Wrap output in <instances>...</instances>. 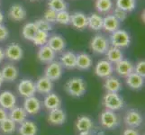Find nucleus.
<instances>
[{
    "instance_id": "nucleus-28",
    "label": "nucleus",
    "mask_w": 145,
    "mask_h": 135,
    "mask_svg": "<svg viewBox=\"0 0 145 135\" xmlns=\"http://www.w3.org/2000/svg\"><path fill=\"white\" fill-rule=\"evenodd\" d=\"M105 54H106L107 61L109 62H111L113 65H114L120 61H122L123 59V53L122 52V50L116 47L111 46V45H110V47L108 48V50Z\"/></svg>"
},
{
    "instance_id": "nucleus-4",
    "label": "nucleus",
    "mask_w": 145,
    "mask_h": 135,
    "mask_svg": "<svg viewBox=\"0 0 145 135\" xmlns=\"http://www.w3.org/2000/svg\"><path fill=\"white\" fill-rule=\"evenodd\" d=\"M104 106L111 111H117L123 106V100L118 93L106 92L103 97Z\"/></svg>"
},
{
    "instance_id": "nucleus-49",
    "label": "nucleus",
    "mask_w": 145,
    "mask_h": 135,
    "mask_svg": "<svg viewBox=\"0 0 145 135\" xmlns=\"http://www.w3.org/2000/svg\"><path fill=\"white\" fill-rule=\"evenodd\" d=\"M79 135H93V134L90 132V131H89V132H81Z\"/></svg>"
},
{
    "instance_id": "nucleus-31",
    "label": "nucleus",
    "mask_w": 145,
    "mask_h": 135,
    "mask_svg": "<svg viewBox=\"0 0 145 135\" xmlns=\"http://www.w3.org/2000/svg\"><path fill=\"white\" fill-rule=\"evenodd\" d=\"M95 7L99 14H109L114 9L113 0H96Z\"/></svg>"
},
{
    "instance_id": "nucleus-22",
    "label": "nucleus",
    "mask_w": 145,
    "mask_h": 135,
    "mask_svg": "<svg viewBox=\"0 0 145 135\" xmlns=\"http://www.w3.org/2000/svg\"><path fill=\"white\" fill-rule=\"evenodd\" d=\"M1 74L3 76L4 81L7 82H13L18 78V69L13 64H7L6 66H4L2 70H1Z\"/></svg>"
},
{
    "instance_id": "nucleus-27",
    "label": "nucleus",
    "mask_w": 145,
    "mask_h": 135,
    "mask_svg": "<svg viewBox=\"0 0 145 135\" xmlns=\"http://www.w3.org/2000/svg\"><path fill=\"white\" fill-rule=\"evenodd\" d=\"M8 117L12 119L16 123H22L24 121H25L27 117V113L24 107L21 106H14L10 110L8 113Z\"/></svg>"
},
{
    "instance_id": "nucleus-9",
    "label": "nucleus",
    "mask_w": 145,
    "mask_h": 135,
    "mask_svg": "<svg viewBox=\"0 0 145 135\" xmlns=\"http://www.w3.org/2000/svg\"><path fill=\"white\" fill-rule=\"evenodd\" d=\"M18 93L24 97H33L36 93L35 88V83H34L31 79L24 78L23 80L19 82L17 86Z\"/></svg>"
},
{
    "instance_id": "nucleus-18",
    "label": "nucleus",
    "mask_w": 145,
    "mask_h": 135,
    "mask_svg": "<svg viewBox=\"0 0 145 135\" xmlns=\"http://www.w3.org/2000/svg\"><path fill=\"white\" fill-rule=\"evenodd\" d=\"M35 88L36 92L42 95H47L52 92L53 88V81H52L51 79H49L45 76L41 77L35 82Z\"/></svg>"
},
{
    "instance_id": "nucleus-21",
    "label": "nucleus",
    "mask_w": 145,
    "mask_h": 135,
    "mask_svg": "<svg viewBox=\"0 0 145 135\" xmlns=\"http://www.w3.org/2000/svg\"><path fill=\"white\" fill-rule=\"evenodd\" d=\"M48 121L54 125H61L66 121V114L61 108L51 110L48 116Z\"/></svg>"
},
{
    "instance_id": "nucleus-17",
    "label": "nucleus",
    "mask_w": 145,
    "mask_h": 135,
    "mask_svg": "<svg viewBox=\"0 0 145 135\" xmlns=\"http://www.w3.org/2000/svg\"><path fill=\"white\" fill-rule=\"evenodd\" d=\"M71 24L78 30L88 27V16L82 12H74L71 16Z\"/></svg>"
},
{
    "instance_id": "nucleus-32",
    "label": "nucleus",
    "mask_w": 145,
    "mask_h": 135,
    "mask_svg": "<svg viewBox=\"0 0 145 135\" xmlns=\"http://www.w3.org/2000/svg\"><path fill=\"white\" fill-rule=\"evenodd\" d=\"M37 32H38V28L35 23H27L24 24L22 29V35L24 39L27 40V41L32 42Z\"/></svg>"
},
{
    "instance_id": "nucleus-46",
    "label": "nucleus",
    "mask_w": 145,
    "mask_h": 135,
    "mask_svg": "<svg viewBox=\"0 0 145 135\" xmlns=\"http://www.w3.org/2000/svg\"><path fill=\"white\" fill-rule=\"evenodd\" d=\"M6 59V54H5V50L0 47V63L4 61V59Z\"/></svg>"
},
{
    "instance_id": "nucleus-13",
    "label": "nucleus",
    "mask_w": 145,
    "mask_h": 135,
    "mask_svg": "<svg viewBox=\"0 0 145 135\" xmlns=\"http://www.w3.org/2000/svg\"><path fill=\"white\" fill-rule=\"evenodd\" d=\"M37 58L42 63L49 64L50 62L55 61L56 53H55L47 44H45L39 48L38 52H37Z\"/></svg>"
},
{
    "instance_id": "nucleus-10",
    "label": "nucleus",
    "mask_w": 145,
    "mask_h": 135,
    "mask_svg": "<svg viewBox=\"0 0 145 135\" xmlns=\"http://www.w3.org/2000/svg\"><path fill=\"white\" fill-rule=\"evenodd\" d=\"M133 69H134L133 64L131 61H129L128 59H124L114 64V70L116 71V73L118 76L123 78H126L127 76H129L130 74L133 72Z\"/></svg>"
},
{
    "instance_id": "nucleus-15",
    "label": "nucleus",
    "mask_w": 145,
    "mask_h": 135,
    "mask_svg": "<svg viewBox=\"0 0 145 135\" xmlns=\"http://www.w3.org/2000/svg\"><path fill=\"white\" fill-rule=\"evenodd\" d=\"M42 104L40 100L35 97H26L24 103V109L25 110L27 114H36L40 112Z\"/></svg>"
},
{
    "instance_id": "nucleus-40",
    "label": "nucleus",
    "mask_w": 145,
    "mask_h": 135,
    "mask_svg": "<svg viewBox=\"0 0 145 135\" xmlns=\"http://www.w3.org/2000/svg\"><path fill=\"white\" fill-rule=\"evenodd\" d=\"M56 16H57V12L51 8H48L45 11V13H44L43 19H45L47 22L51 23H56Z\"/></svg>"
},
{
    "instance_id": "nucleus-26",
    "label": "nucleus",
    "mask_w": 145,
    "mask_h": 135,
    "mask_svg": "<svg viewBox=\"0 0 145 135\" xmlns=\"http://www.w3.org/2000/svg\"><path fill=\"white\" fill-rule=\"evenodd\" d=\"M125 78L127 86L132 89H140L144 85V78L140 76V75H138L134 71L130 74L129 76H127Z\"/></svg>"
},
{
    "instance_id": "nucleus-35",
    "label": "nucleus",
    "mask_w": 145,
    "mask_h": 135,
    "mask_svg": "<svg viewBox=\"0 0 145 135\" xmlns=\"http://www.w3.org/2000/svg\"><path fill=\"white\" fill-rule=\"evenodd\" d=\"M116 6L126 13H130L136 8V0H116Z\"/></svg>"
},
{
    "instance_id": "nucleus-43",
    "label": "nucleus",
    "mask_w": 145,
    "mask_h": 135,
    "mask_svg": "<svg viewBox=\"0 0 145 135\" xmlns=\"http://www.w3.org/2000/svg\"><path fill=\"white\" fill-rule=\"evenodd\" d=\"M9 36V31L8 29L4 25V24H0V42H4L8 38Z\"/></svg>"
},
{
    "instance_id": "nucleus-39",
    "label": "nucleus",
    "mask_w": 145,
    "mask_h": 135,
    "mask_svg": "<svg viewBox=\"0 0 145 135\" xmlns=\"http://www.w3.org/2000/svg\"><path fill=\"white\" fill-rule=\"evenodd\" d=\"M34 23L36 24V26L38 28V30H41V31H44V32H51L52 30V23L47 22L45 19L41 18L36 20Z\"/></svg>"
},
{
    "instance_id": "nucleus-6",
    "label": "nucleus",
    "mask_w": 145,
    "mask_h": 135,
    "mask_svg": "<svg viewBox=\"0 0 145 135\" xmlns=\"http://www.w3.org/2000/svg\"><path fill=\"white\" fill-rule=\"evenodd\" d=\"M114 73V65L109 62L107 59H101L99 61L96 67H95V74L98 78H106L112 76Z\"/></svg>"
},
{
    "instance_id": "nucleus-2",
    "label": "nucleus",
    "mask_w": 145,
    "mask_h": 135,
    "mask_svg": "<svg viewBox=\"0 0 145 135\" xmlns=\"http://www.w3.org/2000/svg\"><path fill=\"white\" fill-rule=\"evenodd\" d=\"M109 42L111 46L119 49H124L130 46L131 44V35L123 29H118L110 34Z\"/></svg>"
},
{
    "instance_id": "nucleus-7",
    "label": "nucleus",
    "mask_w": 145,
    "mask_h": 135,
    "mask_svg": "<svg viewBox=\"0 0 145 135\" xmlns=\"http://www.w3.org/2000/svg\"><path fill=\"white\" fill-rule=\"evenodd\" d=\"M100 123H101L102 126L105 128L114 129L118 125L119 120L117 117V114L114 113V111L106 109L100 115Z\"/></svg>"
},
{
    "instance_id": "nucleus-36",
    "label": "nucleus",
    "mask_w": 145,
    "mask_h": 135,
    "mask_svg": "<svg viewBox=\"0 0 145 135\" xmlns=\"http://www.w3.org/2000/svg\"><path fill=\"white\" fill-rule=\"evenodd\" d=\"M50 37V34L48 32H44V31H41V30H38V32L36 33L35 36L33 39V42L35 46L41 47L43 46V45L47 44L48 39Z\"/></svg>"
},
{
    "instance_id": "nucleus-25",
    "label": "nucleus",
    "mask_w": 145,
    "mask_h": 135,
    "mask_svg": "<svg viewBox=\"0 0 145 135\" xmlns=\"http://www.w3.org/2000/svg\"><path fill=\"white\" fill-rule=\"evenodd\" d=\"M104 87L106 92L119 93L122 90V82L116 77L110 76L106 78L104 84Z\"/></svg>"
},
{
    "instance_id": "nucleus-51",
    "label": "nucleus",
    "mask_w": 145,
    "mask_h": 135,
    "mask_svg": "<svg viewBox=\"0 0 145 135\" xmlns=\"http://www.w3.org/2000/svg\"><path fill=\"white\" fill-rule=\"evenodd\" d=\"M30 1H35V0H30Z\"/></svg>"
},
{
    "instance_id": "nucleus-12",
    "label": "nucleus",
    "mask_w": 145,
    "mask_h": 135,
    "mask_svg": "<svg viewBox=\"0 0 145 135\" xmlns=\"http://www.w3.org/2000/svg\"><path fill=\"white\" fill-rule=\"evenodd\" d=\"M27 13L26 10L22 5L14 4L9 8L8 11V17L14 22H21L26 18Z\"/></svg>"
},
{
    "instance_id": "nucleus-45",
    "label": "nucleus",
    "mask_w": 145,
    "mask_h": 135,
    "mask_svg": "<svg viewBox=\"0 0 145 135\" xmlns=\"http://www.w3.org/2000/svg\"><path fill=\"white\" fill-rule=\"evenodd\" d=\"M7 117H8V113H7V110L0 107V123L4 121L5 119H7Z\"/></svg>"
},
{
    "instance_id": "nucleus-19",
    "label": "nucleus",
    "mask_w": 145,
    "mask_h": 135,
    "mask_svg": "<svg viewBox=\"0 0 145 135\" xmlns=\"http://www.w3.org/2000/svg\"><path fill=\"white\" fill-rule=\"evenodd\" d=\"M120 25H121V22H119L113 14H106L103 17V29L109 33H112L120 29Z\"/></svg>"
},
{
    "instance_id": "nucleus-14",
    "label": "nucleus",
    "mask_w": 145,
    "mask_h": 135,
    "mask_svg": "<svg viewBox=\"0 0 145 135\" xmlns=\"http://www.w3.org/2000/svg\"><path fill=\"white\" fill-rule=\"evenodd\" d=\"M124 123L129 128H137L142 123V116L135 110H130L124 116Z\"/></svg>"
},
{
    "instance_id": "nucleus-42",
    "label": "nucleus",
    "mask_w": 145,
    "mask_h": 135,
    "mask_svg": "<svg viewBox=\"0 0 145 135\" xmlns=\"http://www.w3.org/2000/svg\"><path fill=\"white\" fill-rule=\"evenodd\" d=\"M133 71L137 73L138 75L142 77H145V61H140L139 62H137L136 66L134 67Z\"/></svg>"
},
{
    "instance_id": "nucleus-41",
    "label": "nucleus",
    "mask_w": 145,
    "mask_h": 135,
    "mask_svg": "<svg viewBox=\"0 0 145 135\" xmlns=\"http://www.w3.org/2000/svg\"><path fill=\"white\" fill-rule=\"evenodd\" d=\"M127 14L125 11H123V10L120 9L118 7H114L113 9V16L116 17L119 22H123L124 20L127 18Z\"/></svg>"
},
{
    "instance_id": "nucleus-23",
    "label": "nucleus",
    "mask_w": 145,
    "mask_h": 135,
    "mask_svg": "<svg viewBox=\"0 0 145 135\" xmlns=\"http://www.w3.org/2000/svg\"><path fill=\"white\" fill-rule=\"evenodd\" d=\"M93 65V59L89 54L86 52H81L77 55L76 68L80 70H88Z\"/></svg>"
},
{
    "instance_id": "nucleus-20",
    "label": "nucleus",
    "mask_w": 145,
    "mask_h": 135,
    "mask_svg": "<svg viewBox=\"0 0 145 135\" xmlns=\"http://www.w3.org/2000/svg\"><path fill=\"white\" fill-rule=\"evenodd\" d=\"M62 67L67 69H74L76 68L77 63V54H75L73 52L69 51L62 53L59 61Z\"/></svg>"
},
{
    "instance_id": "nucleus-30",
    "label": "nucleus",
    "mask_w": 145,
    "mask_h": 135,
    "mask_svg": "<svg viewBox=\"0 0 145 135\" xmlns=\"http://www.w3.org/2000/svg\"><path fill=\"white\" fill-rule=\"evenodd\" d=\"M18 132L20 135H36L37 133V126L35 123L32 121H24L22 123H20Z\"/></svg>"
},
{
    "instance_id": "nucleus-34",
    "label": "nucleus",
    "mask_w": 145,
    "mask_h": 135,
    "mask_svg": "<svg viewBox=\"0 0 145 135\" xmlns=\"http://www.w3.org/2000/svg\"><path fill=\"white\" fill-rule=\"evenodd\" d=\"M16 123L9 117L0 123V131L5 134H12L16 132Z\"/></svg>"
},
{
    "instance_id": "nucleus-33",
    "label": "nucleus",
    "mask_w": 145,
    "mask_h": 135,
    "mask_svg": "<svg viewBox=\"0 0 145 135\" xmlns=\"http://www.w3.org/2000/svg\"><path fill=\"white\" fill-rule=\"evenodd\" d=\"M76 128L78 132H89L93 128L92 120L88 116H81L77 120Z\"/></svg>"
},
{
    "instance_id": "nucleus-48",
    "label": "nucleus",
    "mask_w": 145,
    "mask_h": 135,
    "mask_svg": "<svg viewBox=\"0 0 145 135\" xmlns=\"http://www.w3.org/2000/svg\"><path fill=\"white\" fill-rule=\"evenodd\" d=\"M4 83V78H3V76L1 74V71H0V87L2 86V84Z\"/></svg>"
},
{
    "instance_id": "nucleus-38",
    "label": "nucleus",
    "mask_w": 145,
    "mask_h": 135,
    "mask_svg": "<svg viewBox=\"0 0 145 135\" xmlns=\"http://www.w3.org/2000/svg\"><path fill=\"white\" fill-rule=\"evenodd\" d=\"M71 14H69V12H68L67 10L57 12L56 23L59 24H62V25L71 24Z\"/></svg>"
},
{
    "instance_id": "nucleus-24",
    "label": "nucleus",
    "mask_w": 145,
    "mask_h": 135,
    "mask_svg": "<svg viewBox=\"0 0 145 135\" xmlns=\"http://www.w3.org/2000/svg\"><path fill=\"white\" fill-rule=\"evenodd\" d=\"M43 104H44V107L48 109L49 111H51V110L61 107V100L58 95L51 92L46 95V97L44 98V101H43Z\"/></svg>"
},
{
    "instance_id": "nucleus-37",
    "label": "nucleus",
    "mask_w": 145,
    "mask_h": 135,
    "mask_svg": "<svg viewBox=\"0 0 145 135\" xmlns=\"http://www.w3.org/2000/svg\"><path fill=\"white\" fill-rule=\"evenodd\" d=\"M68 5L65 0H49L48 1V8H51L56 12L67 10Z\"/></svg>"
},
{
    "instance_id": "nucleus-44",
    "label": "nucleus",
    "mask_w": 145,
    "mask_h": 135,
    "mask_svg": "<svg viewBox=\"0 0 145 135\" xmlns=\"http://www.w3.org/2000/svg\"><path fill=\"white\" fill-rule=\"evenodd\" d=\"M123 135H140L139 132L134 130L133 128H127L126 130H124V132L123 133Z\"/></svg>"
},
{
    "instance_id": "nucleus-16",
    "label": "nucleus",
    "mask_w": 145,
    "mask_h": 135,
    "mask_svg": "<svg viewBox=\"0 0 145 135\" xmlns=\"http://www.w3.org/2000/svg\"><path fill=\"white\" fill-rule=\"evenodd\" d=\"M16 104V97L11 91H4L0 94V107L11 110Z\"/></svg>"
},
{
    "instance_id": "nucleus-8",
    "label": "nucleus",
    "mask_w": 145,
    "mask_h": 135,
    "mask_svg": "<svg viewBox=\"0 0 145 135\" xmlns=\"http://www.w3.org/2000/svg\"><path fill=\"white\" fill-rule=\"evenodd\" d=\"M5 54H6V59L16 62L22 59L24 56V51L18 43L13 42L7 45V48L5 49Z\"/></svg>"
},
{
    "instance_id": "nucleus-47",
    "label": "nucleus",
    "mask_w": 145,
    "mask_h": 135,
    "mask_svg": "<svg viewBox=\"0 0 145 135\" xmlns=\"http://www.w3.org/2000/svg\"><path fill=\"white\" fill-rule=\"evenodd\" d=\"M4 21V14L2 13V11H0V24H1Z\"/></svg>"
},
{
    "instance_id": "nucleus-1",
    "label": "nucleus",
    "mask_w": 145,
    "mask_h": 135,
    "mask_svg": "<svg viewBox=\"0 0 145 135\" xmlns=\"http://www.w3.org/2000/svg\"><path fill=\"white\" fill-rule=\"evenodd\" d=\"M66 92L73 97H80L86 93L87 84L84 79L78 77H75L69 79L65 85Z\"/></svg>"
},
{
    "instance_id": "nucleus-5",
    "label": "nucleus",
    "mask_w": 145,
    "mask_h": 135,
    "mask_svg": "<svg viewBox=\"0 0 145 135\" xmlns=\"http://www.w3.org/2000/svg\"><path fill=\"white\" fill-rule=\"evenodd\" d=\"M63 74V67L59 61H53L50 62L44 70V76L47 77L52 81L59 80Z\"/></svg>"
},
{
    "instance_id": "nucleus-11",
    "label": "nucleus",
    "mask_w": 145,
    "mask_h": 135,
    "mask_svg": "<svg viewBox=\"0 0 145 135\" xmlns=\"http://www.w3.org/2000/svg\"><path fill=\"white\" fill-rule=\"evenodd\" d=\"M47 45L55 53H61L66 48V41L59 34H52V35H50Z\"/></svg>"
},
{
    "instance_id": "nucleus-3",
    "label": "nucleus",
    "mask_w": 145,
    "mask_h": 135,
    "mask_svg": "<svg viewBox=\"0 0 145 135\" xmlns=\"http://www.w3.org/2000/svg\"><path fill=\"white\" fill-rule=\"evenodd\" d=\"M91 51L96 54H105L110 47V42L108 38H106L103 34H96L90 42Z\"/></svg>"
},
{
    "instance_id": "nucleus-29",
    "label": "nucleus",
    "mask_w": 145,
    "mask_h": 135,
    "mask_svg": "<svg viewBox=\"0 0 145 135\" xmlns=\"http://www.w3.org/2000/svg\"><path fill=\"white\" fill-rule=\"evenodd\" d=\"M88 27L93 31H100L103 29V16L99 14H91L88 16Z\"/></svg>"
},
{
    "instance_id": "nucleus-50",
    "label": "nucleus",
    "mask_w": 145,
    "mask_h": 135,
    "mask_svg": "<svg viewBox=\"0 0 145 135\" xmlns=\"http://www.w3.org/2000/svg\"><path fill=\"white\" fill-rule=\"evenodd\" d=\"M142 19L144 21V12H142Z\"/></svg>"
}]
</instances>
